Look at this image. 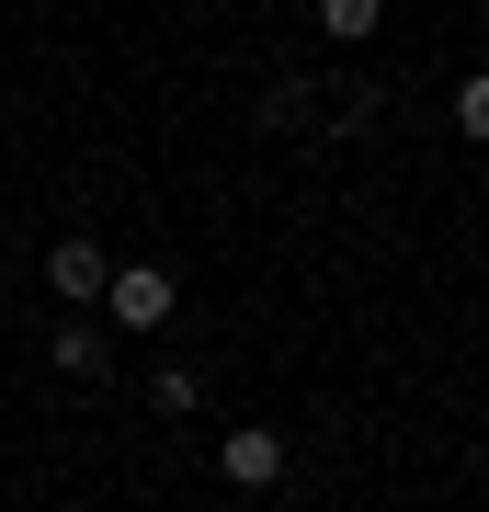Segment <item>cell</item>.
<instances>
[{"mask_svg":"<svg viewBox=\"0 0 489 512\" xmlns=\"http://www.w3.org/2000/svg\"><path fill=\"white\" fill-rule=\"evenodd\" d=\"M103 308H114V330H171L182 274H171V262H114V274H103Z\"/></svg>","mask_w":489,"mask_h":512,"instance_id":"6da1fadb","label":"cell"},{"mask_svg":"<svg viewBox=\"0 0 489 512\" xmlns=\"http://www.w3.org/2000/svg\"><path fill=\"white\" fill-rule=\"evenodd\" d=\"M217 478H228V490H273V478H285V433H262V421H239V433L217 444Z\"/></svg>","mask_w":489,"mask_h":512,"instance_id":"7a4b0ae2","label":"cell"},{"mask_svg":"<svg viewBox=\"0 0 489 512\" xmlns=\"http://www.w3.org/2000/svg\"><path fill=\"white\" fill-rule=\"evenodd\" d=\"M103 274H114L103 239H57V251H46V285L69 296V308H80V296H103Z\"/></svg>","mask_w":489,"mask_h":512,"instance_id":"3957f363","label":"cell"},{"mask_svg":"<svg viewBox=\"0 0 489 512\" xmlns=\"http://www.w3.org/2000/svg\"><path fill=\"white\" fill-rule=\"evenodd\" d=\"M376 23H387V0H319V35L330 46H364Z\"/></svg>","mask_w":489,"mask_h":512,"instance_id":"277c9868","label":"cell"},{"mask_svg":"<svg viewBox=\"0 0 489 512\" xmlns=\"http://www.w3.org/2000/svg\"><path fill=\"white\" fill-rule=\"evenodd\" d=\"M103 365H114V353H103V330H80V319L57 330V376H103Z\"/></svg>","mask_w":489,"mask_h":512,"instance_id":"5b68a950","label":"cell"},{"mask_svg":"<svg viewBox=\"0 0 489 512\" xmlns=\"http://www.w3.org/2000/svg\"><path fill=\"white\" fill-rule=\"evenodd\" d=\"M69 512H91V501H69Z\"/></svg>","mask_w":489,"mask_h":512,"instance_id":"8992f818","label":"cell"}]
</instances>
